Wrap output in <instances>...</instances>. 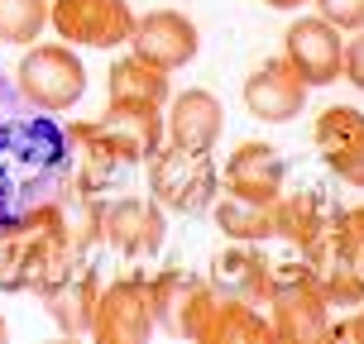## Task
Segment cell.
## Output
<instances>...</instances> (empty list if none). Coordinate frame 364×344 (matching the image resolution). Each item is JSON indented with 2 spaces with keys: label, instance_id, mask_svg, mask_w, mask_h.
Segmentation results:
<instances>
[{
  "label": "cell",
  "instance_id": "1",
  "mask_svg": "<svg viewBox=\"0 0 364 344\" xmlns=\"http://www.w3.org/2000/svg\"><path fill=\"white\" fill-rule=\"evenodd\" d=\"M19 91L0 87V225L34 216L43 206L73 196V144L68 125L48 110H29L15 101Z\"/></svg>",
  "mask_w": 364,
  "mask_h": 344
},
{
  "label": "cell",
  "instance_id": "2",
  "mask_svg": "<svg viewBox=\"0 0 364 344\" xmlns=\"http://www.w3.org/2000/svg\"><path fill=\"white\" fill-rule=\"evenodd\" d=\"M297 254H302V268L321 282L331 306H360L364 301V206L331 211V220Z\"/></svg>",
  "mask_w": 364,
  "mask_h": 344
},
{
  "label": "cell",
  "instance_id": "3",
  "mask_svg": "<svg viewBox=\"0 0 364 344\" xmlns=\"http://www.w3.org/2000/svg\"><path fill=\"white\" fill-rule=\"evenodd\" d=\"M15 91L24 106L63 115L87 96V67L68 43H34L15 67Z\"/></svg>",
  "mask_w": 364,
  "mask_h": 344
},
{
  "label": "cell",
  "instance_id": "4",
  "mask_svg": "<svg viewBox=\"0 0 364 344\" xmlns=\"http://www.w3.org/2000/svg\"><path fill=\"white\" fill-rule=\"evenodd\" d=\"M149 196L159 201L164 211H178V216H201L216 206L220 177L211 153H192V148L168 144L149 158Z\"/></svg>",
  "mask_w": 364,
  "mask_h": 344
},
{
  "label": "cell",
  "instance_id": "5",
  "mask_svg": "<svg viewBox=\"0 0 364 344\" xmlns=\"http://www.w3.org/2000/svg\"><path fill=\"white\" fill-rule=\"evenodd\" d=\"M269 326L273 340H288V344H321L331 340V301L321 282L311 277L302 263L292 268H278V282L269 292Z\"/></svg>",
  "mask_w": 364,
  "mask_h": 344
},
{
  "label": "cell",
  "instance_id": "6",
  "mask_svg": "<svg viewBox=\"0 0 364 344\" xmlns=\"http://www.w3.org/2000/svg\"><path fill=\"white\" fill-rule=\"evenodd\" d=\"M182 340H197V344H269L273 326L269 316H259V306L240 301L220 287L197 292V301L187 311V326H182Z\"/></svg>",
  "mask_w": 364,
  "mask_h": 344
},
{
  "label": "cell",
  "instance_id": "7",
  "mask_svg": "<svg viewBox=\"0 0 364 344\" xmlns=\"http://www.w3.org/2000/svg\"><path fill=\"white\" fill-rule=\"evenodd\" d=\"M48 24L68 48H120L134 34L125 0H48Z\"/></svg>",
  "mask_w": 364,
  "mask_h": 344
},
{
  "label": "cell",
  "instance_id": "8",
  "mask_svg": "<svg viewBox=\"0 0 364 344\" xmlns=\"http://www.w3.org/2000/svg\"><path fill=\"white\" fill-rule=\"evenodd\" d=\"M154 301H149V277H115L110 287L96 292L91 311V335L101 344H144L154 335Z\"/></svg>",
  "mask_w": 364,
  "mask_h": 344
},
{
  "label": "cell",
  "instance_id": "9",
  "mask_svg": "<svg viewBox=\"0 0 364 344\" xmlns=\"http://www.w3.org/2000/svg\"><path fill=\"white\" fill-rule=\"evenodd\" d=\"M168 220L164 206L154 196H120V201H101V239L115 254L125 258H149L164 249Z\"/></svg>",
  "mask_w": 364,
  "mask_h": 344
},
{
  "label": "cell",
  "instance_id": "10",
  "mask_svg": "<svg viewBox=\"0 0 364 344\" xmlns=\"http://www.w3.org/2000/svg\"><path fill=\"white\" fill-rule=\"evenodd\" d=\"M283 57L292 62V72L307 87H331L341 82V62H346V38L331 19H292V29L283 34Z\"/></svg>",
  "mask_w": 364,
  "mask_h": 344
},
{
  "label": "cell",
  "instance_id": "11",
  "mask_svg": "<svg viewBox=\"0 0 364 344\" xmlns=\"http://www.w3.org/2000/svg\"><path fill=\"white\" fill-rule=\"evenodd\" d=\"M129 48L144 57V62L173 72V67H187V62L197 57L201 34H197V24L182 15V10H149L144 19H134Z\"/></svg>",
  "mask_w": 364,
  "mask_h": 344
},
{
  "label": "cell",
  "instance_id": "12",
  "mask_svg": "<svg viewBox=\"0 0 364 344\" xmlns=\"http://www.w3.org/2000/svg\"><path fill=\"white\" fill-rule=\"evenodd\" d=\"M96 139L120 167L149 163L164 148V115L159 110H134V106H110L101 120H91Z\"/></svg>",
  "mask_w": 364,
  "mask_h": 344
},
{
  "label": "cell",
  "instance_id": "13",
  "mask_svg": "<svg viewBox=\"0 0 364 344\" xmlns=\"http://www.w3.org/2000/svg\"><path fill=\"white\" fill-rule=\"evenodd\" d=\"M316 148L321 163L341 182L364 192V115L355 106H326L316 115Z\"/></svg>",
  "mask_w": 364,
  "mask_h": 344
},
{
  "label": "cell",
  "instance_id": "14",
  "mask_svg": "<svg viewBox=\"0 0 364 344\" xmlns=\"http://www.w3.org/2000/svg\"><path fill=\"white\" fill-rule=\"evenodd\" d=\"M245 106L264 125H288L292 115H302V106H307V82L292 72L288 57H269L245 82Z\"/></svg>",
  "mask_w": 364,
  "mask_h": 344
},
{
  "label": "cell",
  "instance_id": "15",
  "mask_svg": "<svg viewBox=\"0 0 364 344\" xmlns=\"http://www.w3.org/2000/svg\"><path fill=\"white\" fill-rule=\"evenodd\" d=\"M283 182H288V163L278 158L273 144H255V139L240 144L220 167V192L240 201H273Z\"/></svg>",
  "mask_w": 364,
  "mask_h": 344
},
{
  "label": "cell",
  "instance_id": "16",
  "mask_svg": "<svg viewBox=\"0 0 364 344\" xmlns=\"http://www.w3.org/2000/svg\"><path fill=\"white\" fill-rule=\"evenodd\" d=\"M220 129H225V110L211 91H182L178 101L168 96V120H164V139L178 148H192V153H211L220 139Z\"/></svg>",
  "mask_w": 364,
  "mask_h": 344
},
{
  "label": "cell",
  "instance_id": "17",
  "mask_svg": "<svg viewBox=\"0 0 364 344\" xmlns=\"http://www.w3.org/2000/svg\"><path fill=\"white\" fill-rule=\"evenodd\" d=\"M278 282V263L259 254V244H230L225 254H216L211 263V287L230 292L240 301H250V306H269V292Z\"/></svg>",
  "mask_w": 364,
  "mask_h": 344
},
{
  "label": "cell",
  "instance_id": "18",
  "mask_svg": "<svg viewBox=\"0 0 364 344\" xmlns=\"http://www.w3.org/2000/svg\"><path fill=\"white\" fill-rule=\"evenodd\" d=\"M96 272L87 268V258L77 263V268H68L58 282H48V287L38 292V301H43V311H48V321H53L63 335H91V311H96Z\"/></svg>",
  "mask_w": 364,
  "mask_h": 344
},
{
  "label": "cell",
  "instance_id": "19",
  "mask_svg": "<svg viewBox=\"0 0 364 344\" xmlns=\"http://www.w3.org/2000/svg\"><path fill=\"white\" fill-rule=\"evenodd\" d=\"M110 106H134V110H164L168 106V72L144 62L139 53H125L110 62L106 72Z\"/></svg>",
  "mask_w": 364,
  "mask_h": 344
},
{
  "label": "cell",
  "instance_id": "20",
  "mask_svg": "<svg viewBox=\"0 0 364 344\" xmlns=\"http://www.w3.org/2000/svg\"><path fill=\"white\" fill-rule=\"evenodd\" d=\"M269 216H273V239L302 249V244L331 220V206L316 196V192H278V196L269 201Z\"/></svg>",
  "mask_w": 364,
  "mask_h": 344
},
{
  "label": "cell",
  "instance_id": "21",
  "mask_svg": "<svg viewBox=\"0 0 364 344\" xmlns=\"http://www.w3.org/2000/svg\"><path fill=\"white\" fill-rule=\"evenodd\" d=\"M206 287L192 272H159L149 277V301H154V326L168 330L173 340H182V326H187V311L197 301V292Z\"/></svg>",
  "mask_w": 364,
  "mask_h": 344
},
{
  "label": "cell",
  "instance_id": "22",
  "mask_svg": "<svg viewBox=\"0 0 364 344\" xmlns=\"http://www.w3.org/2000/svg\"><path fill=\"white\" fill-rule=\"evenodd\" d=\"M216 225H220V235L240 239V244H264V239H273V216H269V201L220 196V201H216Z\"/></svg>",
  "mask_w": 364,
  "mask_h": 344
},
{
  "label": "cell",
  "instance_id": "23",
  "mask_svg": "<svg viewBox=\"0 0 364 344\" xmlns=\"http://www.w3.org/2000/svg\"><path fill=\"white\" fill-rule=\"evenodd\" d=\"M48 24V0H0V38L5 43H34Z\"/></svg>",
  "mask_w": 364,
  "mask_h": 344
},
{
  "label": "cell",
  "instance_id": "24",
  "mask_svg": "<svg viewBox=\"0 0 364 344\" xmlns=\"http://www.w3.org/2000/svg\"><path fill=\"white\" fill-rule=\"evenodd\" d=\"M321 5V19H331L336 29H364V0H316Z\"/></svg>",
  "mask_w": 364,
  "mask_h": 344
},
{
  "label": "cell",
  "instance_id": "25",
  "mask_svg": "<svg viewBox=\"0 0 364 344\" xmlns=\"http://www.w3.org/2000/svg\"><path fill=\"white\" fill-rule=\"evenodd\" d=\"M341 77L355 82V91H364V29H355V38L346 43V62H341Z\"/></svg>",
  "mask_w": 364,
  "mask_h": 344
},
{
  "label": "cell",
  "instance_id": "26",
  "mask_svg": "<svg viewBox=\"0 0 364 344\" xmlns=\"http://www.w3.org/2000/svg\"><path fill=\"white\" fill-rule=\"evenodd\" d=\"M331 340H364V301H360V311L350 316L346 326H331Z\"/></svg>",
  "mask_w": 364,
  "mask_h": 344
},
{
  "label": "cell",
  "instance_id": "27",
  "mask_svg": "<svg viewBox=\"0 0 364 344\" xmlns=\"http://www.w3.org/2000/svg\"><path fill=\"white\" fill-rule=\"evenodd\" d=\"M264 5H273V10H297V5H311V0H264Z\"/></svg>",
  "mask_w": 364,
  "mask_h": 344
},
{
  "label": "cell",
  "instance_id": "28",
  "mask_svg": "<svg viewBox=\"0 0 364 344\" xmlns=\"http://www.w3.org/2000/svg\"><path fill=\"white\" fill-rule=\"evenodd\" d=\"M5 335H10V326H5V316H0V340H5Z\"/></svg>",
  "mask_w": 364,
  "mask_h": 344
}]
</instances>
